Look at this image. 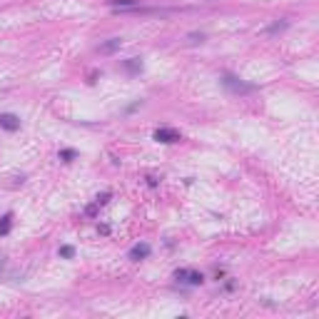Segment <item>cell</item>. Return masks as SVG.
<instances>
[{"label": "cell", "mask_w": 319, "mask_h": 319, "mask_svg": "<svg viewBox=\"0 0 319 319\" xmlns=\"http://www.w3.org/2000/svg\"><path fill=\"white\" fill-rule=\"evenodd\" d=\"M222 85L230 90V92H255L257 90V85H252V82H245V80H240V77H235V75H222Z\"/></svg>", "instance_id": "1"}, {"label": "cell", "mask_w": 319, "mask_h": 319, "mask_svg": "<svg viewBox=\"0 0 319 319\" xmlns=\"http://www.w3.org/2000/svg\"><path fill=\"white\" fill-rule=\"evenodd\" d=\"M175 280L177 282H182V285H190V287H197V285H202V275L200 272H195V270H177L175 272Z\"/></svg>", "instance_id": "2"}, {"label": "cell", "mask_w": 319, "mask_h": 319, "mask_svg": "<svg viewBox=\"0 0 319 319\" xmlns=\"http://www.w3.org/2000/svg\"><path fill=\"white\" fill-rule=\"evenodd\" d=\"M155 140L157 142H180V132L172 127H160V130H155Z\"/></svg>", "instance_id": "3"}, {"label": "cell", "mask_w": 319, "mask_h": 319, "mask_svg": "<svg viewBox=\"0 0 319 319\" xmlns=\"http://www.w3.org/2000/svg\"><path fill=\"white\" fill-rule=\"evenodd\" d=\"M150 252H152V250H150V245H145V242H142V245H135V247L127 252V257H130L132 262H140V260L150 257Z\"/></svg>", "instance_id": "4"}, {"label": "cell", "mask_w": 319, "mask_h": 319, "mask_svg": "<svg viewBox=\"0 0 319 319\" xmlns=\"http://www.w3.org/2000/svg\"><path fill=\"white\" fill-rule=\"evenodd\" d=\"M0 127L7 130V132H15V130L20 127V120H17L15 115H10V112H7V115H0Z\"/></svg>", "instance_id": "5"}, {"label": "cell", "mask_w": 319, "mask_h": 319, "mask_svg": "<svg viewBox=\"0 0 319 319\" xmlns=\"http://www.w3.org/2000/svg\"><path fill=\"white\" fill-rule=\"evenodd\" d=\"M122 45V40L120 37H112L110 42H105V45H100V52H115L117 47Z\"/></svg>", "instance_id": "6"}, {"label": "cell", "mask_w": 319, "mask_h": 319, "mask_svg": "<svg viewBox=\"0 0 319 319\" xmlns=\"http://www.w3.org/2000/svg\"><path fill=\"white\" fill-rule=\"evenodd\" d=\"M10 230H12V215L7 212V215L0 220V235H7Z\"/></svg>", "instance_id": "7"}, {"label": "cell", "mask_w": 319, "mask_h": 319, "mask_svg": "<svg viewBox=\"0 0 319 319\" xmlns=\"http://www.w3.org/2000/svg\"><path fill=\"white\" fill-rule=\"evenodd\" d=\"M125 70H130V72H137V70H142V62H140L137 57H130V60L125 62Z\"/></svg>", "instance_id": "8"}, {"label": "cell", "mask_w": 319, "mask_h": 319, "mask_svg": "<svg viewBox=\"0 0 319 319\" xmlns=\"http://www.w3.org/2000/svg\"><path fill=\"white\" fill-rule=\"evenodd\" d=\"M60 257H65V260H72V257H75V247H70V245L60 247Z\"/></svg>", "instance_id": "9"}, {"label": "cell", "mask_w": 319, "mask_h": 319, "mask_svg": "<svg viewBox=\"0 0 319 319\" xmlns=\"http://www.w3.org/2000/svg\"><path fill=\"white\" fill-rule=\"evenodd\" d=\"M285 27H287V22H275V25H272L267 32H277V30H285Z\"/></svg>", "instance_id": "10"}, {"label": "cell", "mask_w": 319, "mask_h": 319, "mask_svg": "<svg viewBox=\"0 0 319 319\" xmlns=\"http://www.w3.org/2000/svg\"><path fill=\"white\" fill-rule=\"evenodd\" d=\"M60 157H65V160L70 162V160L75 157V152H72V150H62V152H60Z\"/></svg>", "instance_id": "11"}]
</instances>
